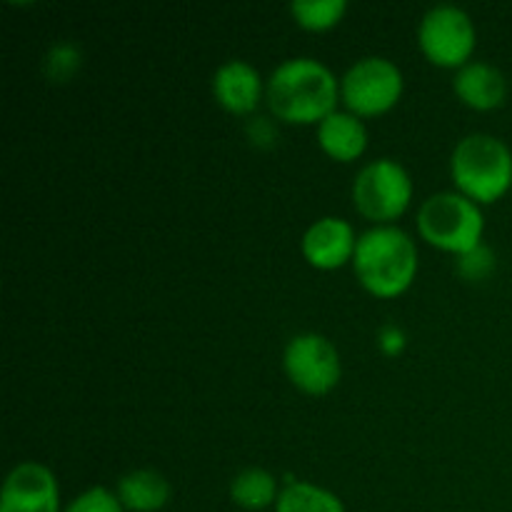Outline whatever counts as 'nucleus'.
<instances>
[{
    "label": "nucleus",
    "mask_w": 512,
    "mask_h": 512,
    "mask_svg": "<svg viewBox=\"0 0 512 512\" xmlns=\"http://www.w3.org/2000/svg\"><path fill=\"white\" fill-rule=\"evenodd\" d=\"M345 10H348L345 0H295L290 5L295 23L313 33L335 28L345 18Z\"/></svg>",
    "instance_id": "nucleus-17"
},
{
    "label": "nucleus",
    "mask_w": 512,
    "mask_h": 512,
    "mask_svg": "<svg viewBox=\"0 0 512 512\" xmlns=\"http://www.w3.org/2000/svg\"><path fill=\"white\" fill-rule=\"evenodd\" d=\"M355 275L375 298H398L418 273V250L408 233L393 225H378L360 235L355 248Z\"/></svg>",
    "instance_id": "nucleus-2"
},
{
    "label": "nucleus",
    "mask_w": 512,
    "mask_h": 512,
    "mask_svg": "<svg viewBox=\"0 0 512 512\" xmlns=\"http://www.w3.org/2000/svg\"><path fill=\"white\" fill-rule=\"evenodd\" d=\"M423 240L445 253L465 255L480 248L485 220L478 203L460 193H440L423 203L418 213Z\"/></svg>",
    "instance_id": "nucleus-4"
},
{
    "label": "nucleus",
    "mask_w": 512,
    "mask_h": 512,
    "mask_svg": "<svg viewBox=\"0 0 512 512\" xmlns=\"http://www.w3.org/2000/svg\"><path fill=\"white\" fill-rule=\"evenodd\" d=\"M213 93L215 100L228 113L248 115L258 108L263 83H260V75L253 65L245 63V60H230L215 73Z\"/></svg>",
    "instance_id": "nucleus-11"
},
{
    "label": "nucleus",
    "mask_w": 512,
    "mask_h": 512,
    "mask_svg": "<svg viewBox=\"0 0 512 512\" xmlns=\"http://www.w3.org/2000/svg\"><path fill=\"white\" fill-rule=\"evenodd\" d=\"M230 498L243 510H265L278 503V480L268 470H243L240 475H235L233 485H230Z\"/></svg>",
    "instance_id": "nucleus-15"
},
{
    "label": "nucleus",
    "mask_w": 512,
    "mask_h": 512,
    "mask_svg": "<svg viewBox=\"0 0 512 512\" xmlns=\"http://www.w3.org/2000/svg\"><path fill=\"white\" fill-rule=\"evenodd\" d=\"M118 498L130 512H158L168 505L170 485L155 470H135L120 478Z\"/></svg>",
    "instance_id": "nucleus-14"
},
{
    "label": "nucleus",
    "mask_w": 512,
    "mask_h": 512,
    "mask_svg": "<svg viewBox=\"0 0 512 512\" xmlns=\"http://www.w3.org/2000/svg\"><path fill=\"white\" fill-rule=\"evenodd\" d=\"M63 512H125L118 493L108 488H90L73 500Z\"/></svg>",
    "instance_id": "nucleus-18"
},
{
    "label": "nucleus",
    "mask_w": 512,
    "mask_h": 512,
    "mask_svg": "<svg viewBox=\"0 0 512 512\" xmlns=\"http://www.w3.org/2000/svg\"><path fill=\"white\" fill-rule=\"evenodd\" d=\"M450 170L460 195L473 203H495L512 185V153L493 135H468L455 148Z\"/></svg>",
    "instance_id": "nucleus-3"
},
{
    "label": "nucleus",
    "mask_w": 512,
    "mask_h": 512,
    "mask_svg": "<svg viewBox=\"0 0 512 512\" xmlns=\"http://www.w3.org/2000/svg\"><path fill=\"white\" fill-rule=\"evenodd\" d=\"M0 512H60L55 475L38 463L13 468L0 495Z\"/></svg>",
    "instance_id": "nucleus-9"
},
{
    "label": "nucleus",
    "mask_w": 512,
    "mask_h": 512,
    "mask_svg": "<svg viewBox=\"0 0 512 512\" xmlns=\"http://www.w3.org/2000/svg\"><path fill=\"white\" fill-rule=\"evenodd\" d=\"M455 95L475 110H495L505 103L503 73L488 63H468L455 75Z\"/></svg>",
    "instance_id": "nucleus-12"
},
{
    "label": "nucleus",
    "mask_w": 512,
    "mask_h": 512,
    "mask_svg": "<svg viewBox=\"0 0 512 512\" xmlns=\"http://www.w3.org/2000/svg\"><path fill=\"white\" fill-rule=\"evenodd\" d=\"M318 143L333 160L340 163H353L368 148V130L360 123L358 115L353 113H338L320 123L318 128Z\"/></svg>",
    "instance_id": "nucleus-13"
},
{
    "label": "nucleus",
    "mask_w": 512,
    "mask_h": 512,
    "mask_svg": "<svg viewBox=\"0 0 512 512\" xmlns=\"http://www.w3.org/2000/svg\"><path fill=\"white\" fill-rule=\"evenodd\" d=\"M420 48L440 68H465L475 50V25L465 10L438 5L420 23Z\"/></svg>",
    "instance_id": "nucleus-7"
},
{
    "label": "nucleus",
    "mask_w": 512,
    "mask_h": 512,
    "mask_svg": "<svg viewBox=\"0 0 512 512\" xmlns=\"http://www.w3.org/2000/svg\"><path fill=\"white\" fill-rule=\"evenodd\" d=\"M338 80L313 58H293L275 68L268 80V103L275 118L293 125L323 123L335 113Z\"/></svg>",
    "instance_id": "nucleus-1"
},
{
    "label": "nucleus",
    "mask_w": 512,
    "mask_h": 512,
    "mask_svg": "<svg viewBox=\"0 0 512 512\" xmlns=\"http://www.w3.org/2000/svg\"><path fill=\"white\" fill-rule=\"evenodd\" d=\"M355 240L353 228L340 218H323L308 228L303 238V255L313 268L335 270L343 268L348 260L355 258Z\"/></svg>",
    "instance_id": "nucleus-10"
},
{
    "label": "nucleus",
    "mask_w": 512,
    "mask_h": 512,
    "mask_svg": "<svg viewBox=\"0 0 512 512\" xmlns=\"http://www.w3.org/2000/svg\"><path fill=\"white\" fill-rule=\"evenodd\" d=\"M403 345H405L403 330L390 325V328H385L383 333H380V348H383L388 355H398L400 350H403Z\"/></svg>",
    "instance_id": "nucleus-21"
},
{
    "label": "nucleus",
    "mask_w": 512,
    "mask_h": 512,
    "mask_svg": "<svg viewBox=\"0 0 512 512\" xmlns=\"http://www.w3.org/2000/svg\"><path fill=\"white\" fill-rule=\"evenodd\" d=\"M78 50L73 45H58L53 48V53L48 55V73L53 80H65L75 73L78 68Z\"/></svg>",
    "instance_id": "nucleus-20"
},
{
    "label": "nucleus",
    "mask_w": 512,
    "mask_h": 512,
    "mask_svg": "<svg viewBox=\"0 0 512 512\" xmlns=\"http://www.w3.org/2000/svg\"><path fill=\"white\" fill-rule=\"evenodd\" d=\"M340 95L358 118L383 115L393 110L403 95V73L385 58H365L345 73Z\"/></svg>",
    "instance_id": "nucleus-6"
},
{
    "label": "nucleus",
    "mask_w": 512,
    "mask_h": 512,
    "mask_svg": "<svg viewBox=\"0 0 512 512\" xmlns=\"http://www.w3.org/2000/svg\"><path fill=\"white\" fill-rule=\"evenodd\" d=\"M493 260H495L493 253H490L488 248H483V245H480V248L470 250V253H465V255H460L458 268H460V273L465 275V278L483 280L485 275L493 270V265H495Z\"/></svg>",
    "instance_id": "nucleus-19"
},
{
    "label": "nucleus",
    "mask_w": 512,
    "mask_h": 512,
    "mask_svg": "<svg viewBox=\"0 0 512 512\" xmlns=\"http://www.w3.org/2000/svg\"><path fill=\"white\" fill-rule=\"evenodd\" d=\"M285 373L295 388L308 395H328L340 383V355L328 338L318 333L295 335L285 348Z\"/></svg>",
    "instance_id": "nucleus-8"
},
{
    "label": "nucleus",
    "mask_w": 512,
    "mask_h": 512,
    "mask_svg": "<svg viewBox=\"0 0 512 512\" xmlns=\"http://www.w3.org/2000/svg\"><path fill=\"white\" fill-rule=\"evenodd\" d=\"M275 512H345L338 495L310 483H290L280 493Z\"/></svg>",
    "instance_id": "nucleus-16"
},
{
    "label": "nucleus",
    "mask_w": 512,
    "mask_h": 512,
    "mask_svg": "<svg viewBox=\"0 0 512 512\" xmlns=\"http://www.w3.org/2000/svg\"><path fill=\"white\" fill-rule=\"evenodd\" d=\"M355 208L373 223H393L413 200V180L395 160H373L358 173L353 185Z\"/></svg>",
    "instance_id": "nucleus-5"
}]
</instances>
